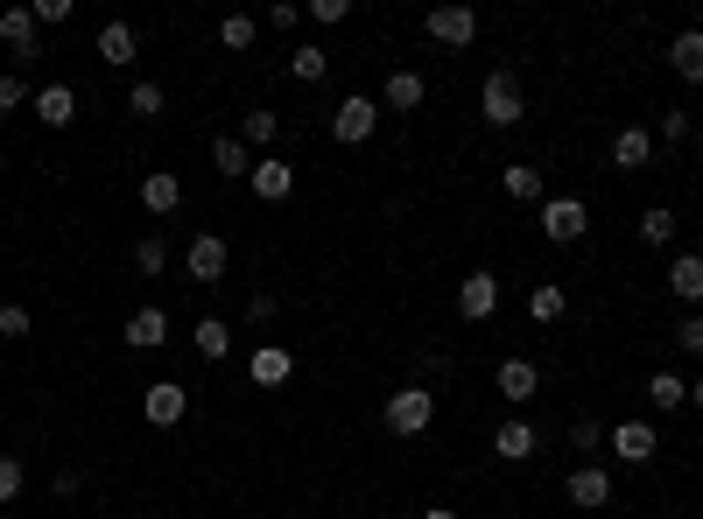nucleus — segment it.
Here are the masks:
<instances>
[{
    "mask_svg": "<svg viewBox=\"0 0 703 519\" xmlns=\"http://www.w3.org/2000/svg\"><path fill=\"white\" fill-rule=\"evenodd\" d=\"M380 421H387L394 435H423L429 421H436V393H429V387H402V393H387Z\"/></svg>",
    "mask_w": 703,
    "mask_h": 519,
    "instance_id": "f257e3e1",
    "label": "nucleus"
},
{
    "mask_svg": "<svg viewBox=\"0 0 703 519\" xmlns=\"http://www.w3.org/2000/svg\"><path fill=\"white\" fill-rule=\"evenodd\" d=\"M479 112H486V127H521L528 99H521V78H514V71H492V78H486Z\"/></svg>",
    "mask_w": 703,
    "mask_h": 519,
    "instance_id": "f03ea898",
    "label": "nucleus"
},
{
    "mask_svg": "<svg viewBox=\"0 0 703 519\" xmlns=\"http://www.w3.org/2000/svg\"><path fill=\"white\" fill-rule=\"evenodd\" d=\"M225 267H233V246H225L219 233H198V239L183 246V274H190V281L212 288V281H225Z\"/></svg>",
    "mask_w": 703,
    "mask_h": 519,
    "instance_id": "7ed1b4c3",
    "label": "nucleus"
},
{
    "mask_svg": "<svg viewBox=\"0 0 703 519\" xmlns=\"http://www.w3.org/2000/svg\"><path fill=\"white\" fill-rule=\"evenodd\" d=\"M373 127H380V99H338L331 106V141L359 148V141H373Z\"/></svg>",
    "mask_w": 703,
    "mask_h": 519,
    "instance_id": "20e7f679",
    "label": "nucleus"
},
{
    "mask_svg": "<svg viewBox=\"0 0 703 519\" xmlns=\"http://www.w3.org/2000/svg\"><path fill=\"white\" fill-rule=\"evenodd\" d=\"M542 233L556 246H577L584 233H592V210H584V197H548L542 204Z\"/></svg>",
    "mask_w": 703,
    "mask_h": 519,
    "instance_id": "39448f33",
    "label": "nucleus"
},
{
    "mask_svg": "<svg viewBox=\"0 0 703 519\" xmlns=\"http://www.w3.org/2000/svg\"><path fill=\"white\" fill-rule=\"evenodd\" d=\"M605 450H613L619 464H654L661 435H654V421H619V429H605Z\"/></svg>",
    "mask_w": 703,
    "mask_h": 519,
    "instance_id": "423d86ee",
    "label": "nucleus"
},
{
    "mask_svg": "<svg viewBox=\"0 0 703 519\" xmlns=\"http://www.w3.org/2000/svg\"><path fill=\"white\" fill-rule=\"evenodd\" d=\"M492 387H500V400H514V408H528V400L542 393V365H535V358H500Z\"/></svg>",
    "mask_w": 703,
    "mask_h": 519,
    "instance_id": "0eeeda50",
    "label": "nucleus"
},
{
    "mask_svg": "<svg viewBox=\"0 0 703 519\" xmlns=\"http://www.w3.org/2000/svg\"><path fill=\"white\" fill-rule=\"evenodd\" d=\"M429 35H436V43H450V50L479 43V8H429Z\"/></svg>",
    "mask_w": 703,
    "mask_h": 519,
    "instance_id": "6e6552de",
    "label": "nucleus"
},
{
    "mask_svg": "<svg viewBox=\"0 0 703 519\" xmlns=\"http://www.w3.org/2000/svg\"><path fill=\"white\" fill-rule=\"evenodd\" d=\"M458 310H465V323H486L492 310H500V274H465V288H458Z\"/></svg>",
    "mask_w": 703,
    "mask_h": 519,
    "instance_id": "1a4fd4ad",
    "label": "nucleus"
},
{
    "mask_svg": "<svg viewBox=\"0 0 703 519\" xmlns=\"http://www.w3.org/2000/svg\"><path fill=\"white\" fill-rule=\"evenodd\" d=\"M183 408H190V393L177 387V379H156V387L141 393V414L156 421V429H177V421H183Z\"/></svg>",
    "mask_w": 703,
    "mask_h": 519,
    "instance_id": "9d476101",
    "label": "nucleus"
},
{
    "mask_svg": "<svg viewBox=\"0 0 703 519\" xmlns=\"http://www.w3.org/2000/svg\"><path fill=\"white\" fill-rule=\"evenodd\" d=\"M35 35H43L35 8H8V14H0V43L14 50V64H22V56H43V50H35Z\"/></svg>",
    "mask_w": 703,
    "mask_h": 519,
    "instance_id": "9b49d317",
    "label": "nucleus"
},
{
    "mask_svg": "<svg viewBox=\"0 0 703 519\" xmlns=\"http://www.w3.org/2000/svg\"><path fill=\"white\" fill-rule=\"evenodd\" d=\"M162 344H169V310L148 302V310L127 316V352H162Z\"/></svg>",
    "mask_w": 703,
    "mask_h": 519,
    "instance_id": "f8f14e48",
    "label": "nucleus"
},
{
    "mask_svg": "<svg viewBox=\"0 0 703 519\" xmlns=\"http://www.w3.org/2000/svg\"><path fill=\"white\" fill-rule=\"evenodd\" d=\"M563 491H569V506H584V512H592V506H613V477H605L598 464H577Z\"/></svg>",
    "mask_w": 703,
    "mask_h": 519,
    "instance_id": "ddd939ff",
    "label": "nucleus"
},
{
    "mask_svg": "<svg viewBox=\"0 0 703 519\" xmlns=\"http://www.w3.org/2000/svg\"><path fill=\"white\" fill-rule=\"evenodd\" d=\"M669 295L682 302V310H696V302H703V253H675L669 260Z\"/></svg>",
    "mask_w": 703,
    "mask_h": 519,
    "instance_id": "4468645a",
    "label": "nucleus"
},
{
    "mask_svg": "<svg viewBox=\"0 0 703 519\" xmlns=\"http://www.w3.org/2000/svg\"><path fill=\"white\" fill-rule=\"evenodd\" d=\"M535 450H542V442H535V429H528L521 414L492 429V456H507V464H528V456H535Z\"/></svg>",
    "mask_w": 703,
    "mask_h": 519,
    "instance_id": "2eb2a0df",
    "label": "nucleus"
},
{
    "mask_svg": "<svg viewBox=\"0 0 703 519\" xmlns=\"http://www.w3.org/2000/svg\"><path fill=\"white\" fill-rule=\"evenodd\" d=\"M423 99H429L423 71H394V78L380 85V106H387V112H415V106H423Z\"/></svg>",
    "mask_w": 703,
    "mask_h": 519,
    "instance_id": "dca6fc26",
    "label": "nucleus"
},
{
    "mask_svg": "<svg viewBox=\"0 0 703 519\" xmlns=\"http://www.w3.org/2000/svg\"><path fill=\"white\" fill-rule=\"evenodd\" d=\"M135 56H141V35L127 29V22H106V29H99V64L127 71V64H135Z\"/></svg>",
    "mask_w": 703,
    "mask_h": 519,
    "instance_id": "f3484780",
    "label": "nucleus"
},
{
    "mask_svg": "<svg viewBox=\"0 0 703 519\" xmlns=\"http://www.w3.org/2000/svg\"><path fill=\"white\" fill-rule=\"evenodd\" d=\"M141 204L156 210V218H169V210H183V176H177V169H156V176L141 183Z\"/></svg>",
    "mask_w": 703,
    "mask_h": 519,
    "instance_id": "a211bd4d",
    "label": "nucleus"
},
{
    "mask_svg": "<svg viewBox=\"0 0 703 519\" xmlns=\"http://www.w3.org/2000/svg\"><path fill=\"white\" fill-rule=\"evenodd\" d=\"M35 120H43V127H71V120H78V91H71V85H43V91H35Z\"/></svg>",
    "mask_w": 703,
    "mask_h": 519,
    "instance_id": "6ab92c4d",
    "label": "nucleus"
},
{
    "mask_svg": "<svg viewBox=\"0 0 703 519\" xmlns=\"http://www.w3.org/2000/svg\"><path fill=\"white\" fill-rule=\"evenodd\" d=\"M613 162H619V169H648V162H654V133H648V127H619V133H613Z\"/></svg>",
    "mask_w": 703,
    "mask_h": 519,
    "instance_id": "aec40b11",
    "label": "nucleus"
},
{
    "mask_svg": "<svg viewBox=\"0 0 703 519\" xmlns=\"http://www.w3.org/2000/svg\"><path fill=\"white\" fill-rule=\"evenodd\" d=\"M246 183H254V197H268V204H281V197H289V190H296V169L289 162H254V176H246Z\"/></svg>",
    "mask_w": 703,
    "mask_h": 519,
    "instance_id": "412c9836",
    "label": "nucleus"
},
{
    "mask_svg": "<svg viewBox=\"0 0 703 519\" xmlns=\"http://www.w3.org/2000/svg\"><path fill=\"white\" fill-rule=\"evenodd\" d=\"M500 190H507L514 204H548V183H542V169H528V162L500 169Z\"/></svg>",
    "mask_w": 703,
    "mask_h": 519,
    "instance_id": "4be33fe9",
    "label": "nucleus"
},
{
    "mask_svg": "<svg viewBox=\"0 0 703 519\" xmlns=\"http://www.w3.org/2000/svg\"><path fill=\"white\" fill-rule=\"evenodd\" d=\"M669 64H675V78L703 85V29H682V35H675V43H669Z\"/></svg>",
    "mask_w": 703,
    "mask_h": 519,
    "instance_id": "5701e85b",
    "label": "nucleus"
},
{
    "mask_svg": "<svg viewBox=\"0 0 703 519\" xmlns=\"http://www.w3.org/2000/svg\"><path fill=\"white\" fill-rule=\"evenodd\" d=\"M212 169H219V176H254V155H246V141H239V133H219V141H212Z\"/></svg>",
    "mask_w": 703,
    "mask_h": 519,
    "instance_id": "b1692460",
    "label": "nucleus"
},
{
    "mask_svg": "<svg viewBox=\"0 0 703 519\" xmlns=\"http://www.w3.org/2000/svg\"><path fill=\"white\" fill-rule=\"evenodd\" d=\"M246 372H254V387H281V379L296 372V358L281 352V344H260V352H254V365H246Z\"/></svg>",
    "mask_w": 703,
    "mask_h": 519,
    "instance_id": "393cba45",
    "label": "nucleus"
},
{
    "mask_svg": "<svg viewBox=\"0 0 703 519\" xmlns=\"http://www.w3.org/2000/svg\"><path fill=\"white\" fill-rule=\"evenodd\" d=\"M190 344H198V358H233V323H225V316H204L198 331H190Z\"/></svg>",
    "mask_w": 703,
    "mask_h": 519,
    "instance_id": "a878e982",
    "label": "nucleus"
},
{
    "mask_svg": "<svg viewBox=\"0 0 703 519\" xmlns=\"http://www.w3.org/2000/svg\"><path fill=\"white\" fill-rule=\"evenodd\" d=\"M648 400H654L661 414L690 408V379H682V372H654V379H648Z\"/></svg>",
    "mask_w": 703,
    "mask_h": 519,
    "instance_id": "bb28decb",
    "label": "nucleus"
},
{
    "mask_svg": "<svg viewBox=\"0 0 703 519\" xmlns=\"http://www.w3.org/2000/svg\"><path fill=\"white\" fill-rule=\"evenodd\" d=\"M127 112H135V120H162V112H169V91H162L156 78H141L135 91H127Z\"/></svg>",
    "mask_w": 703,
    "mask_h": 519,
    "instance_id": "cd10ccee",
    "label": "nucleus"
},
{
    "mask_svg": "<svg viewBox=\"0 0 703 519\" xmlns=\"http://www.w3.org/2000/svg\"><path fill=\"white\" fill-rule=\"evenodd\" d=\"M289 71H296V85H317V78H324V71H331V50H317V43H296Z\"/></svg>",
    "mask_w": 703,
    "mask_h": 519,
    "instance_id": "c85d7f7f",
    "label": "nucleus"
},
{
    "mask_svg": "<svg viewBox=\"0 0 703 519\" xmlns=\"http://www.w3.org/2000/svg\"><path fill=\"white\" fill-rule=\"evenodd\" d=\"M640 239H648V246H669V239H675V210H669V204H648V210H640Z\"/></svg>",
    "mask_w": 703,
    "mask_h": 519,
    "instance_id": "c756f323",
    "label": "nucleus"
},
{
    "mask_svg": "<svg viewBox=\"0 0 703 519\" xmlns=\"http://www.w3.org/2000/svg\"><path fill=\"white\" fill-rule=\"evenodd\" d=\"M254 35H260L254 14H225V22H219V43L225 50H254Z\"/></svg>",
    "mask_w": 703,
    "mask_h": 519,
    "instance_id": "7c9ffc66",
    "label": "nucleus"
},
{
    "mask_svg": "<svg viewBox=\"0 0 703 519\" xmlns=\"http://www.w3.org/2000/svg\"><path fill=\"white\" fill-rule=\"evenodd\" d=\"M275 133H281V120H275V112H246V120H239V141H246V148H268Z\"/></svg>",
    "mask_w": 703,
    "mask_h": 519,
    "instance_id": "2f4dec72",
    "label": "nucleus"
},
{
    "mask_svg": "<svg viewBox=\"0 0 703 519\" xmlns=\"http://www.w3.org/2000/svg\"><path fill=\"white\" fill-rule=\"evenodd\" d=\"M528 316H535V323H556V316H563V288H556V281H542L535 295H528Z\"/></svg>",
    "mask_w": 703,
    "mask_h": 519,
    "instance_id": "473e14b6",
    "label": "nucleus"
},
{
    "mask_svg": "<svg viewBox=\"0 0 703 519\" xmlns=\"http://www.w3.org/2000/svg\"><path fill=\"white\" fill-rule=\"evenodd\" d=\"M135 267H141V274H162V267H169V246H162L156 233L135 239Z\"/></svg>",
    "mask_w": 703,
    "mask_h": 519,
    "instance_id": "72a5a7b5",
    "label": "nucleus"
},
{
    "mask_svg": "<svg viewBox=\"0 0 703 519\" xmlns=\"http://www.w3.org/2000/svg\"><path fill=\"white\" fill-rule=\"evenodd\" d=\"M675 344H682L690 358H703V316H696V310H682V323H675Z\"/></svg>",
    "mask_w": 703,
    "mask_h": 519,
    "instance_id": "f704fd0d",
    "label": "nucleus"
},
{
    "mask_svg": "<svg viewBox=\"0 0 703 519\" xmlns=\"http://www.w3.org/2000/svg\"><path fill=\"white\" fill-rule=\"evenodd\" d=\"M22 498V456H0V506Z\"/></svg>",
    "mask_w": 703,
    "mask_h": 519,
    "instance_id": "c9c22d12",
    "label": "nucleus"
},
{
    "mask_svg": "<svg viewBox=\"0 0 703 519\" xmlns=\"http://www.w3.org/2000/svg\"><path fill=\"white\" fill-rule=\"evenodd\" d=\"M29 331H35V316L22 302H8V310H0V337H29Z\"/></svg>",
    "mask_w": 703,
    "mask_h": 519,
    "instance_id": "e433bc0d",
    "label": "nucleus"
},
{
    "mask_svg": "<svg viewBox=\"0 0 703 519\" xmlns=\"http://www.w3.org/2000/svg\"><path fill=\"white\" fill-rule=\"evenodd\" d=\"M14 106H35V91H29V85L8 71V78H0V112H14Z\"/></svg>",
    "mask_w": 703,
    "mask_h": 519,
    "instance_id": "4c0bfd02",
    "label": "nucleus"
},
{
    "mask_svg": "<svg viewBox=\"0 0 703 519\" xmlns=\"http://www.w3.org/2000/svg\"><path fill=\"white\" fill-rule=\"evenodd\" d=\"M598 442H605L598 421H569V450H598Z\"/></svg>",
    "mask_w": 703,
    "mask_h": 519,
    "instance_id": "58836bf2",
    "label": "nucleus"
},
{
    "mask_svg": "<svg viewBox=\"0 0 703 519\" xmlns=\"http://www.w3.org/2000/svg\"><path fill=\"white\" fill-rule=\"evenodd\" d=\"M690 133V112H661V127H654V141H682Z\"/></svg>",
    "mask_w": 703,
    "mask_h": 519,
    "instance_id": "ea45409f",
    "label": "nucleus"
},
{
    "mask_svg": "<svg viewBox=\"0 0 703 519\" xmlns=\"http://www.w3.org/2000/svg\"><path fill=\"white\" fill-rule=\"evenodd\" d=\"M296 14H302L296 0H275V8H268V29H296Z\"/></svg>",
    "mask_w": 703,
    "mask_h": 519,
    "instance_id": "a19ab883",
    "label": "nucleus"
},
{
    "mask_svg": "<svg viewBox=\"0 0 703 519\" xmlns=\"http://www.w3.org/2000/svg\"><path fill=\"white\" fill-rule=\"evenodd\" d=\"M35 22H71V0H35Z\"/></svg>",
    "mask_w": 703,
    "mask_h": 519,
    "instance_id": "79ce46f5",
    "label": "nucleus"
},
{
    "mask_svg": "<svg viewBox=\"0 0 703 519\" xmlns=\"http://www.w3.org/2000/svg\"><path fill=\"white\" fill-rule=\"evenodd\" d=\"M310 14H317V22H345L352 8H345V0H310Z\"/></svg>",
    "mask_w": 703,
    "mask_h": 519,
    "instance_id": "37998d69",
    "label": "nucleus"
},
{
    "mask_svg": "<svg viewBox=\"0 0 703 519\" xmlns=\"http://www.w3.org/2000/svg\"><path fill=\"white\" fill-rule=\"evenodd\" d=\"M246 323H275V295H254V302H246Z\"/></svg>",
    "mask_w": 703,
    "mask_h": 519,
    "instance_id": "c03bdc74",
    "label": "nucleus"
},
{
    "mask_svg": "<svg viewBox=\"0 0 703 519\" xmlns=\"http://www.w3.org/2000/svg\"><path fill=\"white\" fill-rule=\"evenodd\" d=\"M423 519H458V512H450V506H429V512H423Z\"/></svg>",
    "mask_w": 703,
    "mask_h": 519,
    "instance_id": "a18cd8bd",
    "label": "nucleus"
},
{
    "mask_svg": "<svg viewBox=\"0 0 703 519\" xmlns=\"http://www.w3.org/2000/svg\"><path fill=\"white\" fill-rule=\"evenodd\" d=\"M690 400H696V408H703V379H696V387H690Z\"/></svg>",
    "mask_w": 703,
    "mask_h": 519,
    "instance_id": "49530a36",
    "label": "nucleus"
},
{
    "mask_svg": "<svg viewBox=\"0 0 703 519\" xmlns=\"http://www.w3.org/2000/svg\"><path fill=\"white\" fill-rule=\"evenodd\" d=\"M380 519H394V512H380Z\"/></svg>",
    "mask_w": 703,
    "mask_h": 519,
    "instance_id": "de8ad7c7",
    "label": "nucleus"
}]
</instances>
